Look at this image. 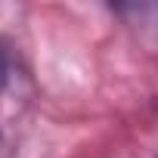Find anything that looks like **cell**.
<instances>
[{"label":"cell","mask_w":158,"mask_h":158,"mask_svg":"<svg viewBox=\"0 0 158 158\" xmlns=\"http://www.w3.org/2000/svg\"><path fill=\"white\" fill-rule=\"evenodd\" d=\"M6 77H10V65H6V53H3V47H0V90H3Z\"/></svg>","instance_id":"1"}]
</instances>
